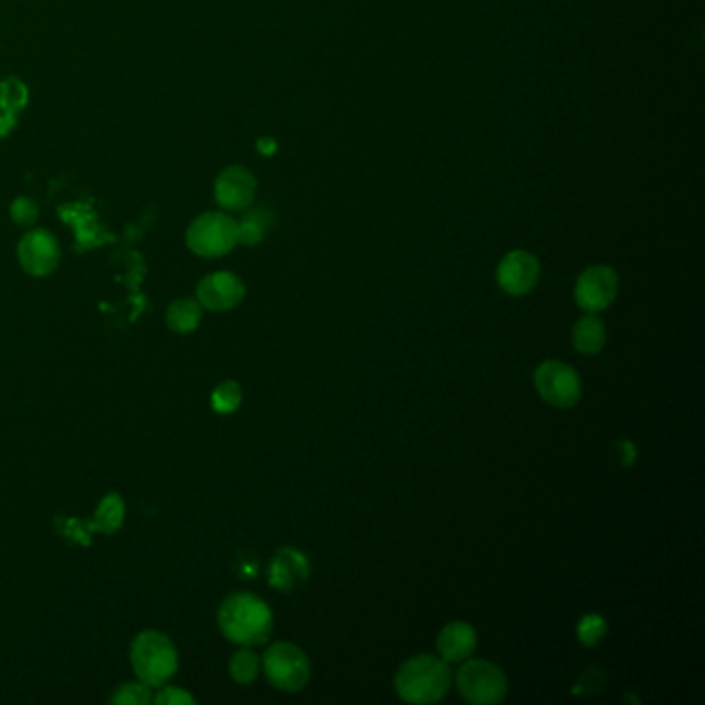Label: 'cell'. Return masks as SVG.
<instances>
[{
	"label": "cell",
	"instance_id": "277c9868",
	"mask_svg": "<svg viewBox=\"0 0 705 705\" xmlns=\"http://www.w3.org/2000/svg\"><path fill=\"white\" fill-rule=\"evenodd\" d=\"M187 244L206 259L228 255L239 244V222L220 211L203 213L189 228Z\"/></svg>",
	"mask_w": 705,
	"mask_h": 705
},
{
	"label": "cell",
	"instance_id": "6da1fadb",
	"mask_svg": "<svg viewBox=\"0 0 705 705\" xmlns=\"http://www.w3.org/2000/svg\"><path fill=\"white\" fill-rule=\"evenodd\" d=\"M218 625L225 640L239 643L242 648H253L270 640L273 614L255 593H232L220 607Z\"/></svg>",
	"mask_w": 705,
	"mask_h": 705
},
{
	"label": "cell",
	"instance_id": "9c48e42d",
	"mask_svg": "<svg viewBox=\"0 0 705 705\" xmlns=\"http://www.w3.org/2000/svg\"><path fill=\"white\" fill-rule=\"evenodd\" d=\"M19 263L33 277H46L59 267L61 246L49 230L28 232L17 246Z\"/></svg>",
	"mask_w": 705,
	"mask_h": 705
},
{
	"label": "cell",
	"instance_id": "ba28073f",
	"mask_svg": "<svg viewBox=\"0 0 705 705\" xmlns=\"http://www.w3.org/2000/svg\"><path fill=\"white\" fill-rule=\"evenodd\" d=\"M619 292V275L609 265L583 270L576 282V303L586 313L607 311Z\"/></svg>",
	"mask_w": 705,
	"mask_h": 705
},
{
	"label": "cell",
	"instance_id": "52a82bcc",
	"mask_svg": "<svg viewBox=\"0 0 705 705\" xmlns=\"http://www.w3.org/2000/svg\"><path fill=\"white\" fill-rule=\"evenodd\" d=\"M538 396L553 408H574L581 398V379L577 370L559 360H546L534 372Z\"/></svg>",
	"mask_w": 705,
	"mask_h": 705
},
{
	"label": "cell",
	"instance_id": "5bb4252c",
	"mask_svg": "<svg viewBox=\"0 0 705 705\" xmlns=\"http://www.w3.org/2000/svg\"><path fill=\"white\" fill-rule=\"evenodd\" d=\"M478 635L474 627L464 621H453L441 629L436 638V648L445 662H464L474 654Z\"/></svg>",
	"mask_w": 705,
	"mask_h": 705
},
{
	"label": "cell",
	"instance_id": "ac0fdd59",
	"mask_svg": "<svg viewBox=\"0 0 705 705\" xmlns=\"http://www.w3.org/2000/svg\"><path fill=\"white\" fill-rule=\"evenodd\" d=\"M273 215L265 209H253L249 211L242 222H239V242L246 246H255L265 239L270 225H272Z\"/></svg>",
	"mask_w": 705,
	"mask_h": 705
},
{
	"label": "cell",
	"instance_id": "e0dca14e",
	"mask_svg": "<svg viewBox=\"0 0 705 705\" xmlns=\"http://www.w3.org/2000/svg\"><path fill=\"white\" fill-rule=\"evenodd\" d=\"M123 522H125V501L118 493H111L99 503L96 515L90 522L87 529H96L102 534H114L120 529Z\"/></svg>",
	"mask_w": 705,
	"mask_h": 705
},
{
	"label": "cell",
	"instance_id": "7402d4cb",
	"mask_svg": "<svg viewBox=\"0 0 705 705\" xmlns=\"http://www.w3.org/2000/svg\"><path fill=\"white\" fill-rule=\"evenodd\" d=\"M154 702L151 687H147L145 683H125L120 687H116L111 697L113 705H147Z\"/></svg>",
	"mask_w": 705,
	"mask_h": 705
},
{
	"label": "cell",
	"instance_id": "5b68a950",
	"mask_svg": "<svg viewBox=\"0 0 705 705\" xmlns=\"http://www.w3.org/2000/svg\"><path fill=\"white\" fill-rule=\"evenodd\" d=\"M263 671L275 690L296 693L305 690L311 678V662L298 645L277 641L263 656Z\"/></svg>",
	"mask_w": 705,
	"mask_h": 705
},
{
	"label": "cell",
	"instance_id": "9a60e30c",
	"mask_svg": "<svg viewBox=\"0 0 705 705\" xmlns=\"http://www.w3.org/2000/svg\"><path fill=\"white\" fill-rule=\"evenodd\" d=\"M571 344L577 352L592 354L602 352L607 346V327L604 320L596 317V313H588L586 317L577 320L571 332Z\"/></svg>",
	"mask_w": 705,
	"mask_h": 705
},
{
	"label": "cell",
	"instance_id": "8992f818",
	"mask_svg": "<svg viewBox=\"0 0 705 705\" xmlns=\"http://www.w3.org/2000/svg\"><path fill=\"white\" fill-rule=\"evenodd\" d=\"M457 690L467 704H501L507 695V676L488 660H470L457 673Z\"/></svg>",
	"mask_w": 705,
	"mask_h": 705
},
{
	"label": "cell",
	"instance_id": "3957f363",
	"mask_svg": "<svg viewBox=\"0 0 705 705\" xmlns=\"http://www.w3.org/2000/svg\"><path fill=\"white\" fill-rule=\"evenodd\" d=\"M130 664L139 681L160 690L178 671V652L172 640L160 631H144L130 645Z\"/></svg>",
	"mask_w": 705,
	"mask_h": 705
},
{
	"label": "cell",
	"instance_id": "ffe728a7",
	"mask_svg": "<svg viewBox=\"0 0 705 705\" xmlns=\"http://www.w3.org/2000/svg\"><path fill=\"white\" fill-rule=\"evenodd\" d=\"M259 669H261V660L249 648H242L241 652L230 657V666H228L230 676L241 685L253 683L259 676Z\"/></svg>",
	"mask_w": 705,
	"mask_h": 705
},
{
	"label": "cell",
	"instance_id": "30bf717a",
	"mask_svg": "<svg viewBox=\"0 0 705 705\" xmlns=\"http://www.w3.org/2000/svg\"><path fill=\"white\" fill-rule=\"evenodd\" d=\"M540 280V263L528 251H512L501 259L497 282L512 296H526Z\"/></svg>",
	"mask_w": 705,
	"mask_h": 705
},
{
	"label": "cell",
	"instance_id": "8fae6325",
	"mask_svg": "<svg viewBox=\"0 0 705 705\" xmlns=\"http://www.w3.org/2000/svg\"><path fill=\"white\" fill-rule=\"evenodd\" d=\"M244 298V284L241 277L230 272H215L203 277L197 286L199 305L213 313H225L241 305Z\"/></svg>",
	"mask_w": 705,
	"mask_h": 705
},
{
	"label": "cell",
	"instance_id": "603a6c76",
	"mask_svg": "<svg viewBox=\"0 0 705 705\" xmlns=\"http://www.w3.org/2000/svg\"><path fill=\"white\" fill-rule=\"evenodd\" d=\"M607 631H609V625L600 614H586L577 625V638L586 648H593L602 641Z\"/></svg>",
	"mask_w": 705,
	"mask_h": 705
},
{
	"label": "cell",
	"instance_id": "d6986e66",
	"mask_svg": "<svg viewBox=\"0 0 705 705\" xmlns=\"http://www.w3.org/2000/svg\"><path fill=\"white\" fill-rule=\"evenodd\" d=\"M28 104V87L23 85V81L17 80V77H9V80L0 83V108L2 114L15 118V114L19 111H23Z\"/></svg>",
	"mask_w": 705,
	"mask_h": 705
},
{
	"label": "cell",
	"instance_id": "7c38bea8",
	"mask_svg": "<svg viewBox=\"0 0 705 705\" xmlns=\"http://www.w3.org/2000/svg\"><path fill=\"white\" fill-rule=\"evenodd\" d=\"M256 180L246 168L230 166L215 178V201L228 211H242L255 199Z\"/></svg>",
	"mask_w": 705,
	"mask_h": 705
},
{
	"label": "cell",
	"instance_id": "4fadbf2b",
	"mask_svg": "<svg viewBox=\"0 0 705 705\" xmlns=\"http://www.w3.org/2000/svg\"><path fill=\"white\" fill-rule=\"evenodd\" d=\"M270 586L280 592H292L311 576V561L296 548H280L270 562Z\"/></svg>",
	"mask_w": 705,
	"mask_h": 705
},
{
	"label": "cell",
	"instance_id": "484cf974",
	"mask_svg": "<svg viewBox=\"0 0 705 705\" xmlns=\"http://www.w3.org/2000/svg\"><path fill=\"white\" fill-rule=\"evenodd\" d=\"M256 149L263 154V156H272L277 151V144L270 139V137H263V139H259V144H256Z\"/></svg>",
	"mask_w": 705,
	"mask_h": 705
},
{
	"label": "cell",
	"instance_id": "44dd1931",
	"mask_svg": "<svg viewBox=\"0 0 705 705\" xmlns=\"http://www.w3.org/2000/svg\"><path fill=\"white\" fill-rule=\"evenodd\" d=\"M242 403V389L241 385L236 381H224L222 385H218L211 393V408L218 412V414H234Z\"/></svg>",
	"mask_w": 705,
	"mask_h": 705
},
{
	"label": "cell",
	"instance_id": "7a4b0ae2",
	"mask_svg": "<svg viewBox=\"0 0 705 705\" xmlns=\"http://www.w3.org/2000/svg\"><path fill=\"white\" fill-rule=\"evenodd\" d=\"M449 685L451 671L448 662L431 654L410 657L396 674V691L408 704H436L445 697Z\"/></svg>",
	"mask_w": 705,
	"mask_h": 705
},
{
	"label": "cell",
	"instance_id": "cb8c5ba5",
	"mask_svg": "<svg viewBox=\"0 0 705 705\" xmlns=\"http://www.w3.org/2000/svg\"><path fill=\"white\" fill-rule=\"evenodd\" d=\"M11 218L17 225H32L38 220V206L30 197H19L11 206Z\"/></svg>",
	"mask_w": 705,
	"mask_h": 705
},
{
	"label": "cell",
	"instance_id": "d4e9b609",
	"mask_svg": "<svg viewBox=\"0 0 705 705\" xmlns=\"http://www.w3.org/2000/svg\"><path fill=\"white\" fill-rule=\"evenodd\" d=\"M154 702L158 705H194V697L189 691L180 690V687L161 685L160 693L154 697Z\"/></svg>",
	"mask_w": 705,
	"mask_h": 705
},
{
	"label": "cell",
	"instance_id": "4316f807",
	"mask_svg": "<svg viewBox=\"0 0 705 705\" xmlns=\"http://www.w3.org/2000/svg\"><path fill=\"white\" fill-rule=\"evenodd\" d=\"M15 118H11V116L0 113V137H2V135H7L11 128L15 127Z\"/></svg>",
	"mask_w": 705,
	"mask_h": 705
},
{
	"label": "cell",
	"instance_id": "2e32d148",
	"mask_svg": "<svg viewBox=\"0 0 705 705\" xmlns=\"http://www.w3.org/2000/svg\"><path fill=\"white\" fill-rule=\"evenodd\" d=\"M203 317V306L197 298H178L166 311V323L175 334H192Z\"/></svg>",
	"mask_w": 705,
	"mask_h": 705
}]
</instances>
